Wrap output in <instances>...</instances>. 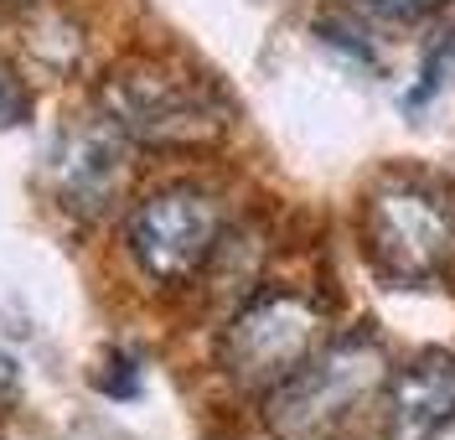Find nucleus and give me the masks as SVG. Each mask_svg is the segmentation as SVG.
Instances as JSON below:
<instances>
[{"label": "nucleus", "mask_w": 455, "mask_h": 440, "mask_svg": "<svg viewBox=\"0 0 455 440\" xmlns=\"http://www.w3.org/2000/svg\"><path fill=\"white\" fill-rule=\"evenodd\" d=\"M99 115L130 146L145 150H207L228 130V104L218 88L171 62L114 68L99 88Z\"/></svg>", "instance_id": "f257e3e1"}, {"label": "nucleus", "mask_w": 455, "mask_h": 440, "mask_svg": "<svg viewBox=\"0 0 455 440\" xmlns=\"http://www.w3.org/2000/svg\"><path fill=\"white\" fill-rule=\"evenodd\" d=\"M383 383H388L383 348L368 337H341L326 352L315 348L280 388L264 394V420L280 440H326Z\"/></svg>", "instance_id": "f03ea898"}, {"label": "nucleus", "mask_w": 455, "mask_h": 440, "mask_svg": "<svg viewBox=\"0 0 455 440\" xmlns=\"http://www.w3.org/2000/svg\"><path fill=\"white\" fill-rule=\"evenodd\" d=\"M363 244L388 285H425L455 260V212L419 181H383L363 207Z\"/></svg>", "instance_id": "7ed1b4c3"}, {"label": "nucleus", "mask_w": 455, "mask_h": 440, "mask_svg": "<svg viewBox=\"0 0 455 440\" xmlns=\"http://www.w3.org/2000/svg\"><path fill=\"white\" fill-rule=\"evenodd\" d=\"M321 348V306L300 291H264L223 326L218 363L233 388L269 394Z\"/></svg>", "instance_id": "20e7f679"}, {"label": "nucleus", "mask_w": 455, "mask_h": 440, "mask_svg": "<svg viewBox=\"0 0 455 440\" xmlns=\"http://www.w3.org/2000/svg\"><path fill=\"white\" fill-rule=\"evenodd\" d=\"M124 244L145 280L187 285L223 249V203L202 187H161L145 203H135L124 223Z\"/></svg>", "instance_id": "39448f33"}, {"label": "nucleus", "mask_w": 455, "mask_h": 440, "mask_svg": "<svg viewBox=\"0 0 455 440\" xmlns=\"http://www.w3.org/2000/svg\"><path fill=\"white\" fill-rule=\"evenodd\" d=\"M124 146L130 140L109 124H88V130L62 135L52 156V192L73 218H99L124 192V176H130Z\"/></svg>", "instance_id": "423d86ee"}, {"label": "nucleus", "mask_w": 455, "mask_h": 440, "mask_svg": "<svg viewBox=\"0 0 455 440\" xmlns=\"http://www.w3.org/2000/svg\"><path fill=\"white\" fill-rule=\"evenodd\" d=\"M388 420L398 440H429L455 425V352L429 348L388 379Z\"/></svg>", "instance_id": "0eeeda50"}, {"label": "nucleus", "mask_w": 455, "mask_h": 440, "mask_svg": "<svg viewBox=\"0 0 455 440\" xmlns=\"http://www.w3.org/2000/svg\"><path fill=\"white\" fill-rule=\"evenodd\" d=\"M352 5L368 11L372 21H425V16H435L451 0H352Z\"/></svg>", "instance_id": "6e6552de"}, {"label": "nucleus", "mask_w": 455, "mask_h": 440, "mask_svg": "<svg viewBox=\"0 0 455 440\" xmlns=\"http://www.w3.org/2000/svg\"><path fill=\"white\" fill-rule=\"evenodd\" d=\"M21 115H27V93H21V84L0 68V124H21Z\"/></svg>", "instance_id": "1a4fd4ad"}, {"label": "nucleus", "mask_w": 455, "mask_h": 440, "mask_svg": "<svg viewBox=\"0 0 455 440\" xmlns=\"http://www.w3.org/2000/svg\"><path fill=\"white\" fill-rule=\"evenodd\" d=\"M16 399H21V368H16V357H11V352L0 348V414L11 410Z\"/></svg>", "instance_id": "9d476101"}]
</instances>
